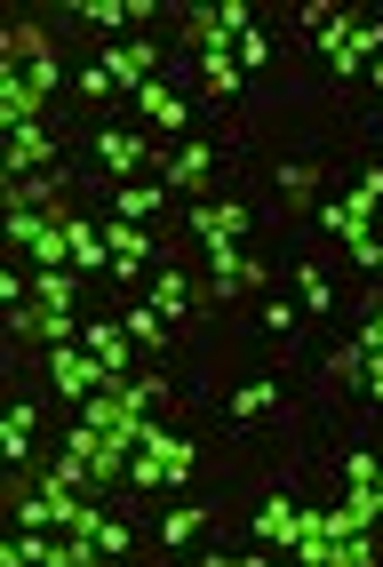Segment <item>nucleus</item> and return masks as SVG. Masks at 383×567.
Listing matches in <instances>:
<instances>
[{
	"label": "nucleus",
	"instance_id": "29",
	"mask_svg": "<svg viewBox=\"0 0 383 567\" xmlns=\"http://www.w3.org/2000/svg\"><path fill=\"white\" fill-rule=\"evenodd\" d=\"M343 480H352V487H368V480H383V464L368 456V447H352V456H343Z\"/></svg>",
	"mask_w": 383,
	"mask_h": 567
},
{
	"label": "nucleus",
	"instance_id": "24",
	"mask_svg": "<svg viewBox=\"0 0 383 567\" xmlns=\"http://www.w3.org/2000/svg\"><path fill=\"white\" fill-rule=\"evenodd\" d=\"M49 224H56L49 208H9V240H17V248H32V240L49 233Z\"/></svg>",
	"mask_w": 383,
	"mask_h": 567
},
{
	"label": "nucleus",
	"instance_id": "18",
	"mask_svg": "<svg viewBox=\"0 0 383 567\" xmlns=\"http://www.w3.org/2000/svg\"><path fill=\"white\" fill-rule=\"evenodd\" d=\"M32 415H41V408H9V415H0V456H9V464H24V447H32Z\"/></svg>",
	"mask_w": 383,
	"mask_h": 567
},
{
	"label": "nucleus",
	"instance_id": "26",
	"mask_svg": "<svg viewBox=\"0 0 383 567\" xmlns=\"http://www.w3.org/2000/svg\"><path fill=\"white\" fill-rule=\"evenodd\" d=\"M272 400H280L272 384H240V392H232V415H263V408H272Z\"/></svg>",
	"mask_w": 383,
	"mask_h": 567
},
{
	"label": "nucleus",
	"instance_id": "10",
	"mask_svg": "<svg viewBox=\"0 0 383 567\" xmlns=\"http://www.w3.org/2000/svg\"><path fill=\"white\" fill-rule=\"evenodd\" d=\"M128 104L144 112V121H152V128H184V121H192V104H184V96H176L168 81H144V89H136Z\"/></svg>",
	"mask_w": 383,
	"mask_h": 567
},
{
	"label": "nucleus",
	"instance_id": "7",
	"mask_svg": "<svg viewBox=\"0 0 383 567\" xmlns=\"http://www.w3.org/2000/svg\"><path fill=\"white\" fill-rule=\"evenodd\" d=\"M96 161H104L112 176H121V184H128V176H136V168L152 161V144H144L136 128H104V136H96Z\"/></svg>",
	"mask_w": 383,
	"mask_h": 567
},
{
	"label": "nucleus",
	"instance_id": "9",
	"mask_svg": "<svg viewBox=\"0 0 383 567\" xmlns=\"http://www.w3.org/2000/svg\"><path fill=\"white\" fill-rule=\"evenodd\" d=\"M104 240H112V272H121V280H136L144 264H152V240L136 233L128 216H112V224H104Z\"/></svg>",
	"mask_w": 383,
	"mask_h": 567
},
{
	"label": "nucleus",
	"instance_id": "17",
	"mask_svg": "<svg viewBox=\"0 0 383 567\" xmlns=\"http://www.w3.org/2000/svg\"><path fill=\"white\" fill-rule=\"evenodd\" d=\"M0 56H9V64H49V32L41 24H9V32H0Z\"/></svg>",
	"mask_w": 383,
	"mask_h": 567
},
{
	"label": "nucleus",
	"instance_id": "2",
	"mask_svg": "<svg viewBox=\"0 0 383 567\" xmlns=\"http://www.w3.org/2000/svg\"><path fill=\"white\" fill-rule=\"evenodd\" d=\"M49 375H56V392L81 408V400H96V392H112V384H128V375H104V360L89 352V344H56L49 352Z\"/></svg>",
	"mask_w": 383,
	"mask_h": 567
},
{
	"label": "nucleus",
	"instance_id": "30",
	"mask_svg": "<svg viewBox=\"0 0 383 567\" xmlns=\"http://www.w3.org/2000/svg\"><path fill=\"white\" fill-rule=\"evenodd\" d=\"M352 344H360V352H368V360H383V305H375V312H368V320H360V336H352Z\"/></svg>",
	"mask_w": 383,
	"mask_h": 567
},
{
	"label": "nucleus",
	"instance_id": "6",
	"mask_svg": "<svg viewBox=\"0 0 383 567\" xmlns=\"http://www.w3.org/2000/svg\"><path fill=\"white\" fill-rule=\"evenodd\" d=\"M161 176H168V193H192V200H200V184L216 176V153H208V144H184V153L161 161Z\"/></svg>",
	"mask_w": 383,
	"mask_h": 567
},
{
	"label": "nucleus",
	"instance_id": "31",
	"mask_svg": "<svg viewBox=\"0 0 383 567\" xmlns=\"http://www.w3.org/2000/svg\"><path fill=\"white\" fill-rule=\"evenodd\" d=\"M161 536H168V544H192V536H200V512H168Z\"/></svg>",
	"mask_w": 383,
	"mask_h": 567
},
{
	"label": "nucleus",
	"instance_id": "25",
	"mask_svg": "<svg viewBox=\"0 0 383 567\" xmlns=\"http://www.w3.org/2000/svg\"><path fill=\"white\" fill-rule=\"evenodd\" d=\"M128 336H136V344H161V336H168V320L152 312V305H136V312H128Z\"/></svg>",
	"mask_w": 383,
	"mask_h": 567
},
{
	"label": "nucleus",
	"instance_id": "23",
	"mask_svg": "<svg viewBox=\"0 0 383 567\" xmlns=\"http://www.w3.org/2000/svg\"><path fill=\"white\" fill-rule=\"evenodd\" d=\"M296 288H303V312H328L335 305V288H328L320 264H296Z\"/></svg>",
	"mask_w": 383,
	"mask_h": 567
},
{
	"label": "nucleus",
	"instance_id": "32",
	"mask_svg": "<svg viewBox=\"0 0 383 567\" xmlns=\"http://www.w3.org/2000/svg\"><path fill=\"white\" fill-rule=\"evenodd\" d=\"M352 256L368 264V272H383V233H360V240H352Z\"/></svg>",
	"mask_w": 383,
	"mask_h": 567
},
{
	"label": "nucleus",
	"instance_id": "11",
	"mask_svg": "<svg viewBox=\"0 0 383 567\" xmlns=\"http://www.w3.org/2000/svg\"><path fill=\"white\" fill-rule=\"evenodd\" d=\"M375 56H383V17H360L352 41H343V56H335V72L343 81H352V72H375Z\"/></svg>",
	"mask_w": 383,
	"mask_h": 567
},
{
	"label": "nucleus",
	"instance_id": "3",
	"mask_svg": "<svg viewBox=\"0 0 383 567\" xmlns=\"http://www.w3.org/2000/svg\"><path fill=\"white\" fill-rule=\"evenodd\" d=\"M96 64L112 72V89H128V96H136L144 81H161V72H152V64H161V49H152V41H121V49H104Z\"/></svg>",
	"mask_w": 383,
	"mask_h": 567
},
{
	"label": "nucleus",
	"instance_id": "5",
	"mask_svg": "<svg viewBox=\"0 0 383 567\" xmlns=\"http://www.w3.org/2000/svg\"><path fill=\"white\" fill-rule=\"evenodd\" d=\"M192 233H200L208 248H224V240L248 233V208L240 200H192Z\"/></svg>",
	"mask_w": 383,
	"mask_h": 567
},
{
	"label": "nucleus",
	"instance_id": "33",
	"mask_svg": "<svg viewBox=\"0 0 383 567\" xmlns=\"http://www.w3.org/2000/svg\"><path fill=\"white\" fill-rule=\"evenodd\" d=\"M375 89H383V56H375Z\"/></svg>",
	"mask_w": 383,
	"mask_h": 567
},
{
	"label": "nucleus",
	"instance_id": "27",
	"mask_svg": "<svg viewBox=\"0 0 383 567\" xmlns=\"http://www.w3.org/2000/svg\"><path fill=\"white\" fill-rule=\"evenodd\" d=\"M17 72H24V81L41 89V96H56V89H64V64H56V56H49V64H17Z\"/></svg>",
	"mask_w": 383,
	"mask_h": 567
},
{
	"label": "nucleus",
	"instance_id": "19",
	"mask_svg": "<svg viewBox=\"0 0 383 567\" xmlns=\"http://www.w3.org/2000/svg\"><path fill=\"white\" fill-rule=\"evenodd\" d=\"M240 81H248L240 56H200V89L208 96H240Z\"/></svg>",
	"mask_w": 383,
	"mask_h": 567
},
{
	"label": "nucleus",
	"instance_id": "1",
	"mask_svg": "<svg viewBox=\"0 0 383 567\" xmlns=\"http://www.w3.org/2000/svg\"><path fill=\"white\" fill-rule=\"evenodd\" d=\"M176 480H192V440L144 424V440L128 447V487H176Z\"/></svg>",
	"mask_w": 383,
	"mask_h": 567
},
{
	"label": "nucleus",
	"instance_id": "8",
	"mask_svg": "<svg viewBox=\"0 0 383 567\" xmlns=\"http://www.w3.org/2000/svg\"><path fill=\"white\" fill-rule=\"evenodd\" d=\"M208 272H216V288H263V256L224 240V248H208Z\"/></svg>",
	"mask_w": 383,
	"mask_h": 567
},
{
	"label": "nucleus",
	"instance_id": "22",
	"mask_svg": "<svg viewBox=\"0 0 383 567\" xmlns=\"http://www.w3.org/2000/svg\"><path fill=\"white\" fill-rule=\"evenodd\" d=\"M192 305V280H176V272H161V280H152V312H161V320H176Z\"/></svg>",
	"mask_w": 383,
	"mask_h": 567
},
{
	"label": "nucleus",
	"instance_id": "16",
	"mask_svg": "<svg viewBox=\"0 0 383 567\" xmlns=\"http://www.w3.org/2000/svg\"><path fill=\"white\" fill-rule=\"evenodd\" d=\"M296 519H303V504H288V496H272L256 512V544H296Z\"/></svg>",
	"mask_w": 383,
	"mask_h": 567
},
{
	"label": "nucleus",
	"instance_id": "14",
	"mask_svg": "<svg viewBox=\"0 0 383 567\" xmlns=\"http://www.w3.org/2000/svg\"><path fill=\"white\" fill-rule=\"evenodd\" d=\"M81 344L104 360V375H128V328H112V320H96V328H81Z\"/></svg>",
	"mask_w": 383,
	"mask_h": 567
},
{
	"label": "nucleus",
	"instance_id": "28",
	"mask_svg": "<svg viewBox=\"0 0 383 567\" xmlns=\"http://www.w3.org/2000/svg\"><path fill=\"white\" fill-rule=\"evenodd\" d=\"M232 56H240V72H263V64H272V41H263V32H248Z\"/></svg>",
	"mask_w": 383,
	"mask_h": 567
},
{
	"label": "nucleus",
	"instance_id": "21",
	"mask_svg": "<svg viewBox=\"0 0 383 567\" xmlns=\"http://www.w3.org/2000/svg\"><path fill=\"white\" fill-rule=\"evenodd\" d=\"M161 200H168V184H121V216H128V224L161 216Z\"/></svg>",
	"mask_w": 383,
	"mask_h": 567
},
{
	"label": "nucleus",
	"instance_id": "13",
	"mask_svg": "<svg viewBox=\"0 0 383 567\" xmlns=\"http://www.w3.org/2000/svg\"><path fill=\"white\" fill-rule=\"evenodd\" d=\"M32 161H56V136L41 128V121H32V128H9V161H0V168H32Z\"/></svg>",
	"mask_w": 383,
	"mask_h": 567
},
{
	"label": "nucleus",
	"instance_id": "20",
	"mask_svg": "<svg viewBox=\"0 0 383 567\" xmlns=\"http://www.w3.org/2000/svg\"><path fill=\"white\" fill-rule=\"evenodd\" d=\"M72 288H81V272H72V264H56V272H41V280H32V296H41L49 312H72Z\"/></svg>",
	"mask_w": 383,
	"mask_h": 567
},
{
	"label": "nucleus",
	"instance_id": "12",
	"mask_svg": "<svg viewBox=\"0 0 383 567\" xmlns=\"http://www.w3.org/2000/svg\"><path fill=\"white\" fill-rule=\"evenodd\" d=\"M64 233H72V272H104V264H112L104 224H72V216H64Z\"/></svg>",
	"mask_w": 383,
	"mask_h": 567
},
{
	"label": "nucleus",
	"instance_id": "15",
	"mask_svg": "<svg viewBox=\"0 0 383 567\" xmlns=\"http://www.w3.org/2000/svg\"><path fill=\"white\" fill-rule=\"evenodd\" d=\"M320 224H328L335 240H360V233H375V208L352 193V200H328V208H320Z\"/></svg>",
	"mask_w": 383,
	"mask_h": 567
},
{
	"label": "nucleus",
	"instance_id": "4",
	"mask_svg": "<svg viewBox=\"0 0 383 567\" xmlns=\"http://www.w3.org/2000/svg\"><path fill=\"white\" fill-rule=\"evenodd\" d=\"M41 104H49V96L32 89L17 64H0V128H32V121H41Z\"/></svg>",
	"mask_w": 383,
	"mask_h": 567
}]
</instances>
